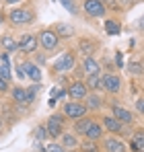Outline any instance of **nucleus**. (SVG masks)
<instances>
[{
    "label": "nucleus",
    "mask_w": 144,
    "mask_h": 152,
    "mask_svg": "<svg viewBox=\"0 0 144 152\" xmlns=\"http://www.w3.org/2000/svg\"><path fill=\"white\" fill-rule=\"evenodd\" d=\"M8 21H10V25H15V27L29 25L33 21V10H29V8H12L8 12Z\"/></svg>",
    "instance_id": "1"
},
{
    "label": "nucleus",
    "mask_w": 144,
    "mask_h": 152,
    "mask_svg": "<svg viewBox=\"0 0 144 152\" xmlns=\"http://www.w3.org/2000/svg\"><path fill=\"white\" fill-rule=\"evenodd\" d=\"M87 105L84 103H80V101H70V103H66L64 105V115L66 117H70V119H80V117H84L87 115Z\"/></svg>",
    "instance_id": "2"
},
{
    "label": "nucleus",
    "mask_w": 144,
    "mask_h": 152,
    "mask_svg": "<svg viewBox=\"0 0 144 152\" xmlns=\"http://www.w3.org/2000/svg\"><path fill=\"white\" fill-rule=\"evenodd\" d=\"M39 43L43 45V50H46V51H51V50L58 48L60 37H58L51 29H46V31H41V35H39Z\"/></svg>",
    "instance_id": "3"
},
{
    "label": "nucleus",
    "mask_w": 144,
    "mask_h": 152,
    "mask_svg": "<svg viewBox=\"0 0 144 152\" xmlns=\"http://www.w3.org/2000/svg\"><path fill=\"white\" fill-rule=\"evenodd\" d=\"M87 95H89V88H87V84H84V82H80V80L72 82L70 86H68V97H70L72 101L87 99Z\"/></svg>",
    "instance_id": "4"
},
{
    "label": "nucleus",
    "mask_w": 144,
    "mask_h": 152,
    "mask_svg": "<svg viewBox=\"0 0 144 152\" xmlns=\"http://www.w3.org/2000/svg\"><path fill=\"white\" fill-rule=\"evenodd\" d=\"M74 62H76L74 53H70V51H68V53L60 56V58L54 62V70H56V72H68V70H72Z\"/></svg>",
    "instance_id": "5"
},
{
    "label": "nucleus",
    "mask_w": 144,
    "mask_h": 152,
    "mask_svg": "<svg viewBox=\"0 0 144 152\" xmlns=\"http://www.w3.org/2000/svg\"><path fill=\"white\" fill-rule=\"evenodd\" d=\"M84 10L89 17H105V4L103 0H84Z\"/></svg>",
    "instance_id": "6"
},
{
    "label": "nucleus",
    "mask_w": 144,
    "mask_h": 152,
    "mask_svg": "<svg viewBox=\"0 0 144 152\" xmlns=\"http://www.w3.org/2000/svg\"><path fill=\"white\" fill-rule=\"evenodd\" d=\"M103 127H105L107 132L115 134V136H123V134H126V132H123V124H121V121H118L113 115L103 117Z\"/></svg>",
    "instance_id": "7"
},
{
    "label": "nucleus",
    "mask_w": 144,
    "mask_h": 152,
    "mask_svg": "<svg viewBox=\"0 0 144 152\" xmlns=\"http://www.w3.org/2000/svg\"><path fill=\"white\" fill-rule=\"evenodd\" d=\"M101 80H103V88H105V91H109V93H120V88H121V78L120 76L105 74Z\"/></svg>",
    "instance_id": "8"
},
{
    "label": "nucleus",
    "mask_w": 144,
    "mask_h": 152,
    "mask_svg": "<svg viewBox=\"0 0 144 152\" xmlns=\"http://www.w3.org/2000/svg\"><path fill=\"white\" fill-rule=\"evenodd\" d=\"M19 50L25 51V53H33L37 50V37L35 35H23L19 39Z\"/></svg>",
    "instance_id": "9"
},
{
    "label": "nucleus",
    "mask_w": 144,
    "mask_h": 152,
    "mask_svg": "<svg viewBox=\"0 0 144 152\" xmlns=\"http://www.w3.org/2000/svg\"><path fill=\"white\" fill-rule=\"evenodd\" d=\"M111 113H113V117L118 119V121H121L123 126L126 124H132L134 121V115L128 111V109H123V107H120V105H113L111 107Z\"/></svg>",
    "instance_id": "10"
},
{
    "label": "nucleus",
    "mask_w": 144,
    "mask_h": 152,
    "mask_svg": "<svg viewBox=\"0 0 144 152\" xmlns=\"http://www.w3.org/2000/svg\"><path fill=\"white\" fill-rule=\"evenodd\" d=\"M103 148H105V152H128V146L118 138H105Z\"/></svg>",
    "instance_id": "11"
},
{
    "label": "nucleus",
    "mask_w": 144,
    "mask_h": 152,
    "mask_svg": "<svg viewBox=\"0 0 144 152\" xmlns=\"http://www.w3.org/2000/svg\"><path fill=\"white\" fill-rule=\"evenodd\" d=\"M48 136L49 138H54V140H56V138H60V136H62V134H64V124H62V121H58V119H54V117H49L48 119Z\"/></svg>",
    "instance_id": "12"
},
{
    "label": "nucleus",
    "mask_w": 144,
    "mask_h": 152,
    "mask_svg": "<svg viewBox=\"0 0 144 152\" xmlns=\"http://www.w3.org/2000/svg\"><path fill=\"white\" fill-rule=\"evenodd\" d=\"M132 152H144V129H138L134 136H132V142H130V148Z\"/></svg>",
    "instance_id": "13"
},
{
    "label": "nucleus",
    "mask_w": 144,
    "mask_h": 152,
    "mask_svg": "<svg viewBox=\"0 0 144 152\" xmlns=\"http://www.w3.org/2000/svg\"><path fill=\"white\" fill-rule=\"evenodd\" d=\"M21 66L25 68L27 76H29V78H31L33 82H37V84L41 82V70H39V68H37V66H35L33 62H25V64H21Z\"/></svg>",
    "instance_id": "14"
},
{
    "label": "nucleus",
    "mask_w": 144,
    "mask_h": 152,
    "mask_svg": "<svg viewBox=\"0 0 144 152\" xmlns=\"http://www.w3.org/2000/svg\"><path fill=\"white\" fill-rule=\"evenodd\" d=\"M84 136H87V140H99L101 136H103V126L101 124H97V121H91L89 127H87V132H84Z\"/></svg>",
    "instance_id": "15"
},
{
    "label": "nucleus",
    "mask_w": 144,
    "mask_h": 152,
    "mask_svg": "<svg viewBox=\"0 0 144 152\" xmlns=\"http://www.w3.org/2000/svg\"><path fill=\"white\" fill-rule=\"evenodd\" d=\"M51 31H54L58 37H72V35H74V27L68 25V23H56Z\"/></svg>",
    "instance_id": "16"
},
{
    "label": "nucleus",
    "mask_w": 144,
    "mask_h": 152,
    "mask_svg": "<svg viewBox=\"0 0 144 152\" xmlns=\"http://www.w3.org/2000/svg\"><path fill=\"white\" fill-rule=\"evenodd\" d=\"M82 70H84V74H87V76L99 74V64H97L91 56H87V58L82 60Z\"/></svg>",
    "instance_id": "17"
},
{
    "label": "nucleus",
    "mask_w": 144,
    "mask_h": 152,
    "mask_svg": "<svg viewBox=\"0 0 144 152\" xmlns=\"http://www.w3.org/2000/svg\"><path fill=\"white\" fill-rule=\"evenodd\" d=\"M64 148H68V150H72V148H76L78 146V140H76V136L74 134H62V142H60Z\"/></svg>",
    "instance_id": "18"
},
{
    "label": "nucleus",
    "mask_w": 144,
    "mask_h": 152,
    "mask_svg": "<svg viewBox=\"0 0 144 152\" xmlns=\"http://www.w3.org/2000/svg\"><path fill=\"white\" fill-rule=\"evenodd\" d=\"M12 99H15L17 103H21V105H29V101H27V91L21 88V86L12 88Z\"/></svg>",
    "instance_id": "19"
},
{
    "label": "nucleus",
    "mask_w": 144,
    "mask_h": 152,
    "mask_svg": "<svg viewBox=\"0 0 144 152\" xmlns=\"http://www.w3.org/2000/svg\"><path fill=\"white\" fill-rule=\"evenodd\" d=\"M91 121H93V119H89V117H80V119H76V124H74V132L84 136V132H87V127H89Z\"/></svg>",
    "instance_id": "20"
},
{
    "label": "nucleus",
    "mask_w": 144,
    "mask_h": 152,
    "mask_svg": "<svg viewBox=\"0 0 144 152\" xmlns=\"http://www.w3.org/2000/svg\"><path fill=\"white\" fill-rule=\"evenodd\" d=\"M101 97H99V95H97V93H93V95H89V99H87V103H84V105H87V109H91V111H95V109H99V107H101Z\"/></svg>",
    "instance_id": "21"
},
{
    "label": "nucleus",
    "mask_w": 144,
    "mask_h": 152,
    "mask_svg": "<svg viewBox=\"0 0 144 152\" xmlns=\"http://www.w3.org/2000/svg\"><path fill=\"white\" fill-rule=\"evenodd\" d=\"M0 43H2V48H4L6 51H17V50H19V43H17L12 37H2Z\"/></svg>",
    "instance_id": "22"
},
{
    "label": "nucleus",
    "mask_w": 144,
    "mask_h": 152,
    "mask_svg": "<svg viewBox=\"0 0 144 152\" xmlns=\"http://www.w3.org/2000/svg\"><path fill=\"white\" fill-rule=\"evenodd\" d=\"M0 80L4 84H8V80H10V66H8V62H0Z\"/></svg>",
    "instance_id": "23"
},
{
    "label": "nucleus",
    "mask_w": 144,
    "mask_h": 152,
    "mask_svg": "<svg viewBox=\"0 0 144 152\" xmlns=\"http://www.w3.org/2000/svg\"><path fill=\"white\" fill-rule=\"evenodd\" d=\"M87 82H89V88H103V80H101V76L99 74H93V76H89V80H87Z\"/></svg>",
    "instance_id": "24"
},
{
    "label": "nucleus",
    "mask_w": 144,
    "mask_h": 152,
    "mask_svg": "<svg viewBox=\"0 0 144 152\" xmlns=\"http://www.w3.org/2000/svg\"><path fill=\"white\" fill-rule=\"evenodd\" d=\"M93 48H95V43H93V41H87V39H82V41H80V51H82L84 56H91V53H93Z\"/></svg>",
    "instance_id": "25"
},
{
    "label": "nucleus",
    "mask_w": 144,
    "mask_h": 152,
    "mask_svg": "<svg viewBox=\"0 0 144 152\" xmlns=\"http://www.w3.org/2000/svg\"><path fill=\"white\" fill-rule=\"evenodd\" d=\"M80 148H82V152H99V146L95 144V140H87Z\"/></svg>",
    "instance_id": "26"
},
{
    "label": "nucleus",
    "mask_w": 144,
    "mask_h": 152,
    "mask_svg": "<svg viewBox=\"0 0 144 152\" xmlns=\"http://www.w3.org/2000/svg\"><path fill=\"white\" fill-rule=\"evenodd\" d=\"M105 31L109 35H118L120 33V27H118V23H113V21H105Z\"/></svg>",
    "instance_id": "27"
},
{
    "label": "nucleus",
    "mask_w": 144,
    "mask_h": 152,
    "mask_svg": "<svg viewBox=\"0 0 144 152\" xmlns=\"http://www.w3.org/2000/svg\"><path fill=\"white\" fill-rule=\"evenodd\" d=\"M35 138H37L39 142H41V140H46V138H49V136H48V127H46V126H39L37 129H35Z\"/></svg>",
    "instance_id": "28"
},
{
    "label": "nucleus",
    "mask_w": 144,
    "mask_h": 152,
    "mask_svg": "<svg viewBox=\"0 0 144 152\" xmlns=\"http://www.w3.org/2000/svg\"><path fill=\"white\" fill-rule=\"evenodd\" d=\"M37 88H39V84L35 82V84H33V86H31V88L27 91V101H29V103H33V101H35V95H37Z\"/></svg>",
    "instance_id": "29"
},
{
    "label": "nucleus",
    "mask_w": 144,
    "mask_h": 152,
    "mask_svg": "<svg viewBox=\"0 0 144 152\" xmlns=\"http://www.w3.org/2000/svg\"><path fill=\"white\" fill-rule=\"evenodd\" d=\"M46 152H66V148H64L62 144L54 142V144H49V146H46Z\"/></svg>",
    "instance_id": "30"
},
{
    "label": "nucleus",
    "mask_w": 144,
    "mask_h": 152,
    "mask_svg": "<svg viewBox=\"0 0 144 152\" xmlns=\"http://www.w3.org/2000/svg\"><path fill=\"white\" fill-rule=\"evenodd\" d=\"M60 2H62V6H64V8H66L68 12H72V15L76 12V6H74V0H60Z\"/></svg>",
    "instance_id": "31"
},
{
    "label": "nucleus",
    "mask_w": 144,
    "mask_h": 152,
    "mask_svg": "<svg viewBox=\"0 0 144 152\" xmlns=\"http://www.w3.org/2000/svg\"><path fill=\"white\" fill-rule=\"evenodd\" d=\"M130 72H132V74H140V72H144V66H142V64H138V62H134L132 68H130Z\"/></svg>",
    "instance_id": "32"
},
{
    "label": "nucleus",
    "mask_w": 144,
    "mask_h": 152,
    "mask_svg": "<svg viewBox=\"0 0 144 152\" xmlns=\"http://www.w3.org/2000/svg\"><path fill=\"white\" fill-rule=\"evenodd\" d=\"M136 111H138V113H142V115H144V97H140V99L136 101Z\"/></svg>",
    "instance_id": "33"
},
{
    "label": "nucleus",
    "mask_w": 144,
    "mask_h": 152,
    "mask_svg": "<svg viewBox=\"0 0 144 152\" xmlns=\"http://www.w3.org/2000/svg\"><path fill=\"white\" fill-rule=\"evenodd\" d=\"M115 66H118V68L123 66V56H121V53H115Z\"/></svg>",
    "instance_id": "34"
},
{
    "label": "nucleus",
    "mask_w": 144,
    "mask_h": 152,
    "mask_svg": "<svg viewBox=\"0 0 144 152\" xmlns=\"http://www.w3.org/2000/svg\"><path fill=\"white\" fill-rule=\"evenodd\" d=\"M17 76H19V78H25V76H27V72H25L23 66H19V68H17Z\"/></svg>",
    "instance_id": "35"
},
{
    "label": "nucleus",
    "mask_w": 144,
    "mask_h": 152,
    "mask_svg": "<svg viewBox=\"0 0 144 152\" xmlns=\"http://www.w3.org/2000/svg\"><path fill=\"white\" fill-rule=\"evenodd\" d=\"M138 27H140V29H144V17L140 19V23H138Z\"/></svg>",
    "instance_id": "36"
},
{
    "label": "nucleus",
    "mask_w": 144,
    "mask_h": 152,
    "mask_svg": "<svg viewBox=\"0 0 144 152\" xmlns=\"http://www.w3.org/2000/svg\"><path fill=\"white\" fill-rule=\"evenodd\" d=\"M19 0H6V4H17Z\"/></svg>",
    "instance_id": "37"
},
{
    "label": "nucleus",
    "mask_w": 144,
    "mask_h": 152,
    "mask_svg": "<svg viewBox=\"0 0 144 152\" xmlns=\"http://www.w3.org/2000/svg\"><path fill=\"white\" fill-rule=\"evenodd\" d=\"M2 21H4V17H2V15H0V23H2Z\"/></svg>",
    "instance_id": "38"
},
{
    "label": "nucleus",
    "mask_w": 144,
    "mask_h": 152,
    "mask_svg": "<svg viewBox=\"0 0 144 152\" xmlns=\"http://www.w3.org/2000/svg\"><path fill=\"white\" fill-rule=\"evenodd\" d=\"M68 152H74V150H68Z\"/></svg>",
    "instance_id": "39"
},
{
    "label": "nucleus",
    "mask_w": 144,
    "mask_h": 152,
    "mask_svg": "<svg viewBox=\"0 0 144 152\" xmlns=\"http://www.w3.org/2000/svg\"><path fill=\"white\" fill-rule=\"evenodd\" d=\"M0 126H2V121H0Z\"/></svg>",
    "instance_id": "40"
}]
</instances>
